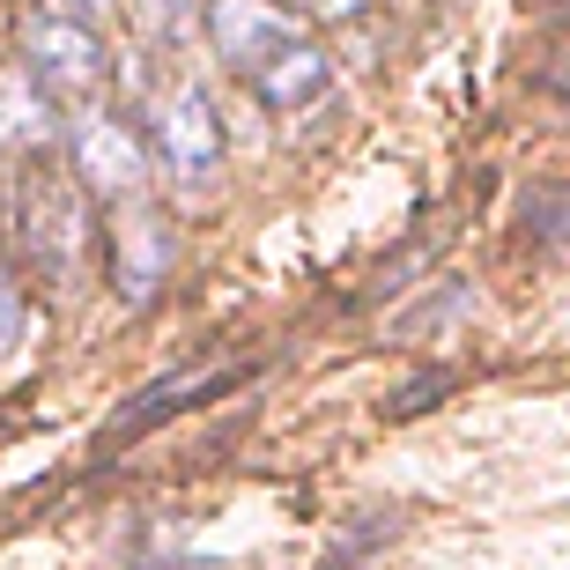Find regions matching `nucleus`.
Returning a JSON list of instances; mask_svg holds the SVG:
<instances>
[{
	"label": "nucleus",
	"instance_id": "nucleus-9",
	"mask_svg": "<svg viewBox=\"0 0 570 570\" xmlns=\"http://www.w3.org/2000/svg\"><path fill=\"white\" fill-rule=\"evenodd\" d=\"M60 111L45 97V75H0V141L8 148H45Z\"/></svg>",
	"mask_w": 570,
	"mask_h": 570
},
{
	"label": "nucleus",
	"instance_id": "nucleus-11",
	"mask_svg": "<svg viewBox=\"0 0 570 570\" xmlns=\"http://www.w3.org/2000/svg\"><path fill=\"white\" fill-rule=\"evenodd\" d=\"M444 393H452V379H423V385H401V393H393V415H415V407H438Z\"/></svg>",
	"mask_w": 570,
	"mask_h": 570
},
{
	"label": "nucleus",
	"instance_id": "nucleus-10",
	"mask_svg": "<svg viewBox=\"0 0 570 570\" xmlns=\"http://www.w3.org/2000/svg\"><path fill=\"white\" fill-rule=\"evenodd\" d=\"M134 22L148 45H186L200 30V0H134Z\"/></svg>",
	"mask_w": 570,
	"mask_h": 570
},
{
	"label": "nucleus",
	"instance_id": "nucleus-5",
	"mask_svg": "<svg viewBox=\"0 0 570 570\" xmlns=\"http://www.w3.org/2000/svg\"><path fill=\"white\" fill-rule=\"evenodd\" d=\"M22 52H30V75L45 82H67V89H89L105 75V45L82 16H30L22 22Z\"/></svg>",
	"mask_w": 570,
	"mask_h": 570
},
{
	"label": "nucleus",
	"instance_id": "nucleus-6",
	"mask_svg": "<svg viewBox=\"0 0 570 570\" xmlns=\"http://www.w3.org/2000/svg\"><path fill=\"white\" fill-rule=\"evenodd\" d=\"M156 148H164L170 170H215L223 164V119H215L200 82H178L164 97V111H156Z\"/></svg>",
	"mask_w": 570,
	"mask_h": 570
},
{
	"label": "nucleus",
	"instance_id": "nucleus-2",
	"mask_svg": "<svg viewBox=\"0 0 570 570\" xmlns=\"http://www.w3.org/2000/svg\"><path fill=\"white\" fill-rule=\"evenodd\" d=\"M200 22H208V38H215V52H223V67H237L245 82L304 38V30H296V16H282V0H208V8H200Z\"/></svg>",
	"mask_w": 570,
	"mask_h": 570
},
{
	"label": "nucleus",
	"instance_id": "nucleus-14",
	"mask_svg": "<svg viewBox=\"0 0 570 570\" xmlns=\"http://www.w3.org/2000/svg\"><path fill=\"white\" fill-rule=\"evenodd\" d=\"M67 8H75L82 22H97V16H119V0H67Z\"/></svg>",
	"mask_w": 570,
	"mask_h": 570
},
{
	"label": "nucleus",
	"instance_id": "nucleus-1",
	"mask_svg": "<svg viewBox=\"0 0 570 570\" xmlns=\"http://www.w3.org/2000/svg\"><path fill=\"white\" fill-rule=\"evenodd\" d=\"M16 245L30 253V267H38V275H52V282L75 275V253H82V193H75V178H60L52 164H30V170H22Z\"/></svg>",
	"mask_w": 570,
	"mask_h": 570
},
{
	"label": "nucleus",
	"instance_id": "nucleus-8",
	"mask_svg": "<svg viewBox=\"0 0 570 570\" xmlns=\"http://www.w3.org/2000/svg\"><path fill=\"white\" fill-rule=\"evenodd\" d=\"M245 89H253V97H259L267 111L296 119V111H312L318 97L334 89V60H326V52H318L312 38H296L289 52H282V60H267V67H259V75H253Z\"/></svg>",
	"mask_w": 570,
	"mask_h": 570
},
{
	"label": "nucleus",
	"instance_id": "nucleus-3",
	"mask_svg": "<svg viewBox=\"0 0 570 570\" xmlns=\"http://www.w3.org/2000/svg\"><path fill=\"white\" fill-rule=\"evenodd\" d=\"M170 259H178V230L156 208L127 200V208L111 215V289L127 296V304H148V296L164 289Z\"/></svg>",
	"mask_w": 570,
	"mask_h": 570
},
{
	"label": "nucleus",
	"instance_id": "nucleus-12",
	"mask_svg": "<svg viewBox=\"0 0 570 570\" xmlns=\"http://www.w3.org/2000/svg\"><path fill=\"white\" fill-rule=\"evenodd\" d=\"M16 334H22V296H16V282L0 275V356L16 348Z\"/></svg>",
	"mask_w": 570,
	"mask_h": 570
},
{
	"label": "nucleus",
	"instance_id": "nucleus-4",
	"mask_svg": "<svg viewBox=\"0 0 570 570\" xmlns=\"http://www.w3.org/2000/svg\"><path fill=\"white\" fill-rule=\"evenodd\" d=\"M75 170H82L97 193H111V200H134V193L148 186V148L134 127H119L111 111H89L82 127H75Z\"/></svg>",
	"mask_w": 570,
	"mask_h": 570
},
{
	"label": "nucleus",
	"instance_id": "nucleus-13",
	"mask_svg": "<svg viewBox=\"0 0 570 570\" xmlns=\"http://www.w3.org/2000/svg\"><path fill=\"white\" fill-rule=\"evenodd\" d=\"M304 8H312V16H326V22H356L371 0H304Z\"/></svg>",
	"mask_w": 570,
	"mask_h": 570
},
{
	"label": "nucleus",
	"instance_id": "nucleus-7",
	"mask_svg": "<svg viewBox=\"0 0 570 570\" xmlns=\"http://www.w3.org/2000/svg\"><path fill=\"white\" fill-rule=\"evenodd\" d=\"M237 379H245V371H208V379H156V385H141L127 407H111L105 444H134V438H148V430L164 423V415H186V407L215 401V393H230Z\"/></svg>",
	"mask_w": 570,
	"mask_h": 570
}]
</instances>
